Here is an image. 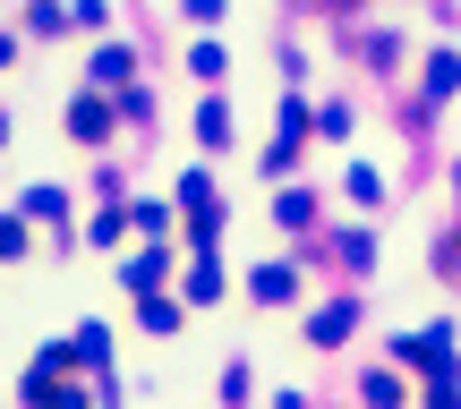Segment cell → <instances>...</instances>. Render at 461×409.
I'll return each instance as SVG.
<instances>
[{
    "instance_id": "obj_1",
    "label": "cell",
    "mask_w": 461,
    "mask_h": 409,
    "mask_svg": "<svg viewBox=\"0 0 461 409\" xmlns=\"http://www.w3.org/2000/svg\"><path fill=\"white\" fill-rule=\"evenodd\" d=\"M0 60H9V43H0Z\"/></svg>"
}]
</instances>
